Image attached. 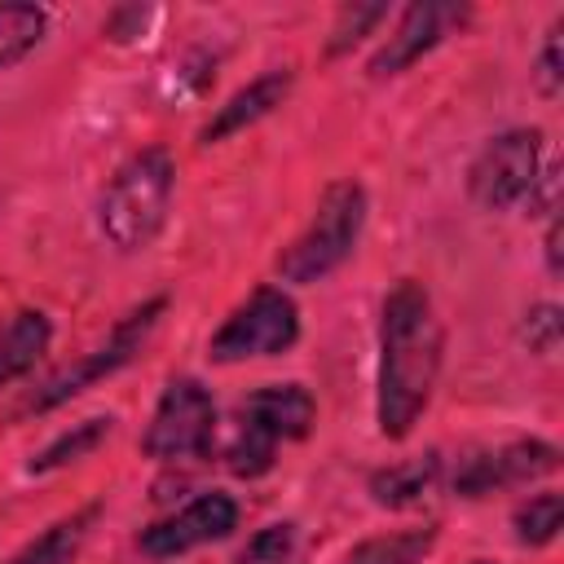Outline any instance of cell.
<instances>
[{
    "label": "cell",
    "mask_w": 564,
    "mask_h": 564,
    "mask_svg": "<svg viewBox=\"0 0 564 564\" xmlns=\"http://www.w3.org/2000/svg\"><path fill=\"white\" fill-rule=\"evenodd\" d=\"M441 375V322L423 282L401 278L383 300L379 322V432L401 441L423 414Z\"/></svg>",
    "instance_id": "obj_1"
},
{
    "label": "cell",
    "mask_w": 564,
    "mask_h": 564,
    "mask_svg": "<svg viewBox=\"0 0 564 564\" xmlns=\"http://www.w3.org/2000/svg\"><path fill=\"white\" fill-rule=\"evenodd\" d=\"M172 185H176V167L172 154L150 145L141 154H132L106 185L101 203H97V225L101 234L119 247V251H141L159 238L167 207H172Z\"/></svg>",
    "instance_id": "obj_2"
},
{
    "label": "cell",
    "mask_w": 564,
    "mask_h": 564,
    "mask_svg": "<svg viewBox=\"0 0 564 564\" xmlns=\"http://www.w3.org/2000/svg\"><path fill=\"white\" fill-rule=\"evenodd\" d=\"M361 225H366V189L357 181H330L317 198L308 229L278 256V278L300 282V286L322 282L352 256Z\"/></svg>",
    "instance_id": "obj_3"
},
{
    "label": "cell",
    "mask_w": 564,
    "mask_h": 564,
    "mask_svg": "<svg viewBox=\"0 0 564 564\" xmlns=\"http://www.w3.org/2000/svg\"><path fill=\"white\" fill-rule=\"evenodd\" d=\"M300 339V313L295 300L278 286H260L247 304H238L225 326L212 335L207 357L220 366L251 361V357H278Z\"/></svg>",
    "instance_id": "obj_4"
},
{
    "label": "cell",
    "mask_w": 564,
    "mask_h": 564,
    "mask_svg": "<svg viewBox=\"0 0 564 564\" xmlns=\"http://www.w3.org/2000/svg\"><path fill=\"white\" fill-rule=\"evenodd\" d=\"M216 441V401L198 379H172L150 414L141 449L159 463H181L207 454Z\"/></svg>",
    "instance_id": "obj_5"
},
{
    "label": "cell",
    "mask_w": 564,
    "mask_h": 564,
    "mask_svg": "<svg viewBox=\"0 0 564 564\" xmlns=\"http://www.w3.org/2000/svg\"><path fill=\"white\" fill-rule=\"evenodd\" d=\"M538 172H542V132L538 128H511L476 154V163L467 172V189L480 207L507 212V207L529 198Z\"/></svg>",
    "instance_id": "obj_6"
},
{
    "label": "cell",
    "mask_w": 564,
    "mask_h": 564,
    "mask_svg": "<svg viewBox=\"0 0 564 564\" xmlns=\"http://www.w3.org/2000/svg\"><path fill=\"white\" fill-rule=\"evenodd\" d=\"M163 308H167V300H150V304H141L137 313H128V317L110 330V339H106L101 348H93L84 361H75V366H66L62 375H53V379L26 401V410H53V405L70 401L75 392H84L88 383H97V379L115 375L119 366H128L132 352H141V344H145V335L154 330V322H159Z\"/></svg>",
    "instance_id": "obj_7"
},
{
    "label": "cell",
    "mask_w": 564,
    "mask_h": 564,
    "mask_svg": "<svg viewBox=\"0 0 564 564\" xmlns=\"http://www.w3.org/2000/svg\"><path fill=\"white\" fill-rule=\"evenodd\" d=\"M238 524V502L229 494H198L189 507H181L176 516L167 520H154L145 533H141V551L150 560H172V555H185L203 542H216V538H229Z\"/></svg>",
    "instance_id": "obj_8"
},
{
    "label": "cell",
    "mask_w": 564,
    "mask_h": 564,
    "mask_svg": "<svg viewBox=\"0 0 564 564\" xmlns=\"http://www.w3.org/2000/svg\"><path fill=\"white\" fill-rule=\"evenodd\" d=\"M555 467H560V449L555 445H546V441H511V445L480 449V454L463 458V467L454 476V489L467 494V498H480L489 489L538 480V476H546Z\"/></svg>",
    "instance_id": "obj_9"
},
{
    "label": "cell",
    "mask_w": 564,
    "mask_h": 564,
    "mask_svg": "<svg viewBox=\"0 0 564 564\" xmlns=\"http://www.w3.org/2000/svg\"><path fill=\"white\" fill-rule=\"evenodd\" d=\"M458 18H463V9H454V4H410V9L397 18V26H392V35L383 40V48L370 57V75H375V79L401 75V70L414 66L427 48H436L441 35L449 31V22H458Z\"/></svg>",
    "instance_id": "obj_10"
},
{
    "label": "cell",
    "mask_w": 564,
    "mask_h": 564,
    "mask_svg": "<svg viewBox=\"0 0 564 564\" xmlns=\"http://www.w3.org/2000/svg\"><path fill=\"white\" fill-rule=\"evenodd\" d=\"M238 414L247 423H256L260 432H269L273 441H300V436H308V427L317 419V401L300 383H269V388H256L238 405Z\"/></svg>",
    "instance_id": "obj_11"
},
{
    "label": "cell",
    "mask_w": 564,
    "mask_h": 564,
    "mask_svg": "<svg viewBox=\"0 0 564 564\" xmlns=\"http://www.w3.org/2000/svg\"><path fill=\"white\" fill-rule=\"evenodd\" d=\"M286 93H291V70H269V75L251 79L247 88H238V93L216 110V119L203 128V141L212 145V141H225V137L251 128V123L264 119L273 106H282Z\"/></svg>",
    "instance_id": "obj_12"
},
{
    "label": "cell",
    "mask_w": 564,
    "mask_h": 564,
    "mask_svg": "<svg viewBox=\"0 0 564 564\" xmlns=\"http://www.w3.org/2000/svg\"><path fill=\"white\" fill-rule=\"evenodd\" d=\"M441 476V458L436 454H419V458H405V463H392L383 471L370 476V498L379 507H414L432 494Z\"/></svg>",
    "instance_id": "obj_13"
},
{
    "label": "cell",
    "mask_w": 564,
    "mask_h": 564,
    "mask_svg": "<svg viewBox=\"0 0 564 564\" xmlns=\"http://www.w3.org/2000/svg\"><path fill=\"white\" fill-rule=\"evenodd\" d=\"M53 339V326L44 313H18L4 330H0V388L22 379L48 348Z\"/></svg>",
    "instance_id": "obj_14"
},
{
    "label": "cell",
    "mask_w": 564,
    "mask_h": 564,
    "mask_svg": "<svg viewBox=\"0 0 564 564\" xmlns=\"http://www.w3.org/2000/svg\"><path fill=\"white\" fill-rule=\"evenodd\" d=\"M93 524H97V507H84V511L57 520L53 529H44L35 542H26L9 564H70L79 555V546L88 542Z\"/></svg>",
    "instance_id": "obj_15"
},
{
    "label": "cell",
    "mask_w": 564,
    "mask_h": 564,
    "mask_svg": "<svg viewBox=\"0 0 564 564\" xmlns=\"http://www.w3.org/2000/svg\"><path fill=\"white\" fill-rule=\"evenodd\" d=\"M432 542H436V529H401V533H383L352 546L339 564H423Z\"/></svg>",
    "instance_id": "obj_16"
},
{
    "label": "cell",
    "mask_w": 564,
    "mask_h": 564,
    "mask_svg": "<svg viewBox=\"0 0 564 564\" xmlns=\"http://www.w3.org/2000/svg\"><path fill=\"white\" fill-rule=\"evenodd\" d=\"M273 449H278V441L238 414L234 427H229V436H225V449H220V454H225V467H229L234 476H260V471L273 467Z\"/></svg>",
    "instance_id": "obj_17"
},
{
    "label": "cell",
    "mask_w": 564,
    "mask_h": 564,
    "mask_svg": "<svg viewBox=\"0 0 564 564\" xmlns=\"http://www.w3.org/2000/svg\"><path fill=\"white\" fill-rule=\"evenodd\" d=\"M44 40V9L35 4H0V70L22 62Z\"/></svg>",
    "instance_id": "obj_18"
},
{
    "label": "cell",
    "mask_w": 564,
    "mask_h": 564,
    "mask_svg": "<svg viewBox=\"0 0 564 564\" xmlns=\"http://www.w3.org/2000/svg\"><path fill=\"white\" fill-rule=\"evenodd\" d=\"M110 423H115V419H84V423H75L70 432H62V436L31 463V471H53V467H62V463H75V458L93 454V449L110 436Z\"/></svg>",
    "instance_id": "obj_19"
},
{
    "label": "cell",
    "mask_w": 564,
    "mask_h": 564,
    "mask_svg": "<svg viewBox=\"0 0 564 564\" xmlns=\"http://www.w3.org/2000/svg\"><path fill=\"white\" fill-rule=\"evenodd\" d=\"M564 524V498L560 494H533L516 507V538L524 546H546Z\"/></svg>",
    "instance_id": "obj_20"
},
{
    "label": "cell",
    "mask_w": 564,
    "mask_h": 564,
    "mask_svg": "<svg viewBox=\"0 0 564 564\" xmlns=\"http://www.w3.org/2000/svg\"><path fill=\"white\" fill-rule=\"evenodd\" d=\"M295 560V524H264L256 538H247V546L238 551L234 564H291Z\"/></svg>",
    "instance_id": "obj_21"
},
{
    "label": "cell",
    "mask_w": 564,
    "mask_h": 564,
    "mask_svg": "<svg viewBox=\"0 0 564 564\" xmlns=\"http://www.w3.org/2000/svg\"><path fill=\"white\" fill-rule=\"evenodd\" d=\"M560 335H564V317H560V304H533L520 322V339L529 344V352L538 357H551L560 348Z\"/></svg>",
    "instance_id": "obj_22"
},
{
    "label": "cell",
    "mask_w": 564,
    "mask_h": 564,
    "mask_svg": "<svg viewBox=\"0 0 564 564\" xmlns=\"http://www.w3.org/2000/svg\"><path fill=\"white\" fill-rule=\"evenodd\" d=\"M383 4H348V9H339V22H335V31H330V53H344V48H352L375 22H383Z\"/></svg>",
    "instance_id": "obj_23"
},
{
    "label": "cell",
    "mask_w": 564,
    "mask_h": 564,
    "mask_svg": "<svg viewBox=\"0 0 564 564\" xmlns=\"http://www.w3.org/2000/svg\"><path fill=\"white\" fill-rule=\"evenodd\" d=\"M560 35H564V22L551 26V35H546V44H542V53H538V66H533V84H538L542 97H560V88H564V53H560Z\"/></svg>",
    "instance_id": "obj_24"
},
{
    "label": "cell",
    "mask_w": 564,
    "mask_h": 564,
    "mask_svg": "<svg viewBox=\"0 0 564 564\" xmlns=\"http://www.w3.org/2000/svg\"><path fill=\"white\" fill-rule=\"evenodd\" d=\"M524 203H529V216H555V203H560V163L555 159L542 163V172H538V181H533Z\"/></svg>",
    "instance_id": "obj_25"
},
{
    "label": "cell",
    "mask_w": 564,
    "mask_h": 564,
    "mask_svg": "<svg viewBox=\"0 0 564 564\" xmlns=\"http://www.w3.org/2000/svg\"><path fill=\"white\" fill-rule=\"evenodd\" d=\"M560 238H564L560 216H551V225H546V264H551V273H560Z\"/></svg>",
    "instance_id": "obj_26"
},
{
    "label": "cell",
    "mask_w": 564,
    "mask_h": 564,
    "mask_svg": "<svg viewBox=\"0 0 564 564\" xmlns=\"http://www.w3.org/2000/svg\"><path fill=\"white\" fill-rule=\"evenodd\" d=\"M476 564H485V560H476Z\"/></svg>",
    "instance_id": "obj_27"
}]
</instances>
